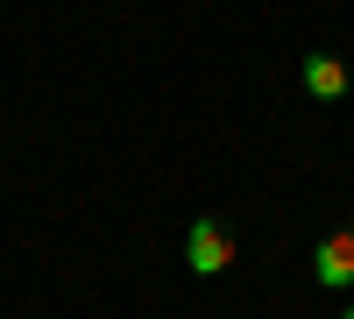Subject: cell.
<instances>
[{
  "label": "cell",
  "mask_w": 354,
  "mask_h": 319,
  "mask_svg": "<svg viewBox=\"0 0 354 319\" xmlns=\"http://www.w3.org/2000/svg\"><path fill=\"white\" fill-rule=\"evenodd\" d=\"M234 255H241V248H234L227 220H192V235H185V263H192V277H220Z\"/></svg>",
  "instance_id": "obj_1"
},
{
  "label": "cell",
  "mask_w": 354,
  "mask_h": 319,
  "mask_svg": "<svg viewBox=\"0 0 354 319\" xmlns=\"http://www.w3.org/2000/svg\"><path fill=\"white\" fill-rule=\"evenodd\" d=\"M340 319H354V305H347V312H340Z\"/></svg>",
  "instance_id": "obj_4"
},
{
  "label": "cell",
  "mask_w": 354,
  "mask_h": 319,
  "mask_svg": "<svg viewBox=\"0 0 354 319\" xmlns=\"http://www.w3.org/2000/svg\"><path fill=\"white\" fill-rule=\"evenodd\" d=\"M312 277L326 284V291H347V284H354V227H333V235L319 241V255H312Z\"/></svg>",
  "instance_id": "obj_2"
},
{
  "label": "cell",
  "mask_w": 354,
  "mask_h": 319,
  "mask_svg": "<svg viewBox=\"0 0 354 319\" xmlns=\"http://www.w3.org/2000/svg\"><path fill=\"white\" fill-rule=\"evenodd\" d=\"M298 78H305L312 100H340V93H347V64H340L333 50H312L305 64H298Z\"/></svg>",
  "instance_id": "obj_3"
}]
</instances>
